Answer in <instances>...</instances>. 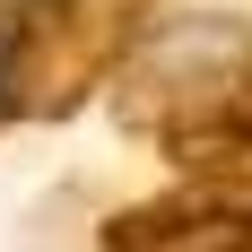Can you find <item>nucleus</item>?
<instances>
[{"mask_svg": "<svg viewBox=\"0 0 252 252\" xmlns=\"http://www.w3.org/2000/svg\"><path fill=\"white\" fill-rule=\"evenodd\" d=\"M191 252H252V244H191Z\"/></svg>", "mask_w": 252, "mask_h": 252, "instance_id": "obj_5", "label": "nucleus"}, {"mask_svg": "<svg viewBox=\"0 0 252 252\" xmlns=\"http://www.w3.org/2000/svg\"><path fill=\"white\" fill-rule=\"evenodd\" d=\"M191 244H252V165L183 174L157 200L104 218V252H191Z\"/></svg>", "mask_w": 252, "mask_h": 252, "instance_id": "obj_3", "label": "nucleus"}, {"mask_svg": "<svg viewBox=\"0 0 252 252\" xmlns=\"http://www.w3.org/2000/svg\"><path fill=\"white\" fill-rule=\"evenodd\" d=\"M252 70V26L244 18H174L148 26L139 52L122 61V122H139L148 139H165L174 122L209 113L218 96H235V78Z\"/></svg>", "mask_w": 252, "mask_h": 252, "instance_id": "obj_2", "label": "nucleus"}, {"mask_svg": "<svg viewBox=\"0 0 252 252\" xmlns=\"http://www.w3.org/2000/svg\"><path fill=\"white\" fill-rule=\"evenodd\" d=\"M157 0H18L0 44V113L9 122H70L104 78H122Z\"/></svg>", "mask_w": 252, "mask_h": 252, "instance_id": "obj_1", "label": "nucleus"}, {"mask_svg": "<svg viewBox=\"0 0 252 252\" xmlns=\"http://www.w3.org/2000/svg\"><path fill=\"white\" fill-rule=\"evenodd\" d=\"M9 9H18V0H0V44H9ZM0 122H9V113H0Z\"/></svg>", "mask_w": 252, "mask_h": 252, "instance_id": "obj_4", "label": "nucleus"}]
</instances>
